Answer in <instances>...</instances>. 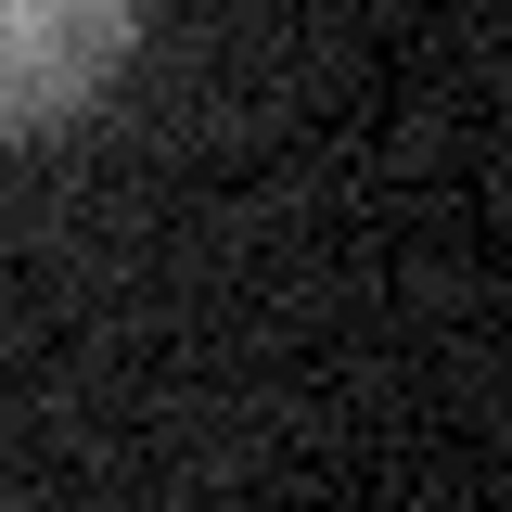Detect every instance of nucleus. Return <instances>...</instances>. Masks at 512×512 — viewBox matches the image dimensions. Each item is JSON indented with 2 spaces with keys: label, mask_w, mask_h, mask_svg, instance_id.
Instances as JSON below:
<instances>
[{
  "label": "nucleus",
  "mask_w": 512,
  "mask_h": 512,
  "mask_svg": "<svg viewBox=\"0 0 512 512\" xmlns=\"http://www.w3.org/2000/svg\"><path fill=\"white\" fill-rule=\"evenodd\" d=\"M141 39V0H0V141L64 128Z\"/></svg>",
  "instance_id": "obj_1"
}]
</instances>
